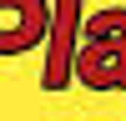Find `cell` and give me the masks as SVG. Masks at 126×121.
I'll list each match as a JSON object with an SVG mask.
<instances>
[{"label": "cell", "instance_id": "3", "mask_svg": "<svg viewBox=\"0 0 126 121\" xmlns=\"http://www.w3.org/2000/svg\"><path fill=\"white\" fill-rule=\"evenodd\" d=\"M50 5L46 0H0V56H25L46 45Z\"/></svg>", "mask_w": 126, "mask_h": 121}, {"label": "cell", "instance_id": "2", "mask_svg": "<svg viewBox=\"0 0 126 121\" xmlns=\"http://www.w3.org/2000/svg\"><path fill=\"white\" fill-rule=\"evenodd\" d=\"M76 40H81V0H56L50 5V30H46V71L40 86L61 91L71 86V60H76Z\"/></svg>", "mask_w": 126, "mask_h": 121}, {"label": "cell", "instance_id": "1", "mask_svg": "<svg viewBox=\"0 0 126 121\" xmlns=\"http://www.w3.org/2000/svg\"><path fill=\"white\" fill-rule=\"evenodd\" d=\"M71 76L91 91H126V5L81 15V40Z\"/></svg>", "mask_w": 126, "mask_h": 121}]
</instances>
